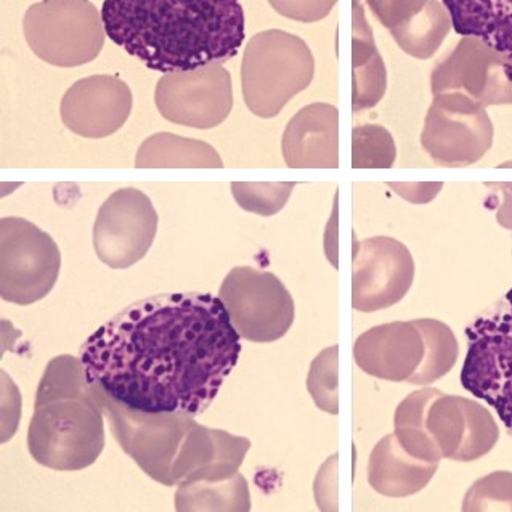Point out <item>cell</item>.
<instances>
[{
  "label": "cell",
  "mask_w": 512,
  "mask_h": 512,
  "mask_svg": "<svg viewBox=\"0 0 512 512\" xmlns=\"http://www.w3.org/2000/svg\"><path fill=\"white\" fill-rule=\"evenodd\" d=\"M294 183H232L236 203L244 211L269 217L288 203Z\"/></svg>",
  "instance_id": "obj_29"
},
{
  "label": "cell",
  "mask_w": 512,
  "mask_h": 512,
  "mask_svg": "<svg viewBox=\"0 0 512 512\" xmlns=\"http://www.w3.org/2000/svg\"><path fill=\"white\" fill-rule=\"evenodd\" d=\"M281 151L293 169H338L339 111L330 103L304 106L288 122Z\"/></svg>",
  "instance_id": "obj_19"
},
{
  "label": "cell",
  "mask_w": 512,
  "mask_h": 512,
  "mask_svg": "<svg viewBox=\"0 0 512 512\" xmlns=\"http://www.w3.org/2000/svg\"><path fill=\"white\" fill-rule=\"evenodd\" d=\"M175 509L180 512H248L251 509L248 480L238 472L230 479L182 482L175 492Z\"/></svg>",
  "instance_id": "obj_24"
},
{
  "label": "cell",
  "mask_w": 512,
  "mask_h": 512,
  "mask_svg": "<svg viewBox=\"0 0 512 512\" xmlns=\"http://www.w3.org/2000/svg\"><path fill=\"white\" fill-rule=\"evenodd\" d=\"M103 408L81 357L50 360L37 387L28 450L36 463L55 471L89 468L105 448Z\"/></svg>",
  "instance_id": "obj_4"
},
{
  "label": "cell",
  "mask_w": 512,
  "mask_h": 512,
  "mask_svg": "<svg viewBox=\"0 0 512 512\" xmlns=\"http://www.w3.org/2000/svg\"><path fill=\"white\" fill-rule=\"evenodd\" d=\"M219 297L159 294L129 305L81 347L87 379L137 410L198 416L241 354Z\"/></svg>",
  "instance_id": "obj_1"
},
{
  "label": "cell",
  "mask_w": 512,
  "mask_h": 512,
  "mask_svg": "<svg viewBox=\"0 0 512 512\" xmlns=\"http://www.w3.org/2000/svg\"><path fill=\"white\" fill-rule=\"evenodd\" d=\"M23 34L37 58L58 68L86 65L102 52L105 25L90 0H42L23 18Z\"/></svg>",
  "instance_id": "obj_7"
},
{
  "label": "cell",
  "mask_w": 512,
  "mask_h": 512,
  "mask_svg": "<svg viewBox=\"0 0 512 512\" xmlns=\"http://www.w3.org/2000/svg\"><path fill=\"white\" fill-rule=\"evenodd\" d=\"M432 94L463 92L485 106L512 105V55L496 52L476 37H463L435 65Z\"/></svg>",
  "instance_id": "obj_14"
},
{
  "label": "cell",
  "mask_w": 512,
  "mask_h": 512,
  "mask_svg": "<svg viewBox=\"0 0 512 512\" xmlns=\"http://www.w3.org/2000/svg\"><path fill=\"white\" fill-rule=\"evenodd\" d=\"M155 102L161 116L172 124L214 129L232 111V76L220 63L166 73L156 86Z\"/></svg>",
  "instance_id": "obj_13"
},
{
  "label": "cell",
  "mask_w": 512,
  "mask_h": 512,
  "mask_svg": "<svg viewBox=\"0 0 512 512\" xmlns=\"http://www.w3.org/2000/svg\"><path fill=\"white\" fill-rule=\"evenodd\" d=\"M487 187L498 191L501 195V203L496 212L498 224L512 230V183H498V185L487 183Z\"/></svg>",
  "instance_id": "obj_31"
},
{
  "label": "cell",
  "mask_w": 512,
  "mask_h": 512,
  "mask_svg": "<svg viewBox=\"0 0 512 512\" xmlns=\"http://www.w3.org/2000/svg\"><path fill=\"white\" fill-rule=\"evenodd\" d=\"M219 299L236 333L246 341L275 342L293 326V296L273 273L235 267L220 286Z\"/></svg>",
  "instance_id": "obj_10"
},
{
  "label": "cell",
  "mask_w": 512,
  "mask_h": 512,
  "mask_svg": "<svg viewBox=\"0 0 512 512\" xmlns=\"http://www.w3.org/2000/svg\"><path fill=\"white\" fill-rule=\"evenodd\" d=\"M413 280L415 261L405 244L389 236L355 241L352 307L357 312H378L399 304Z\"/></svg>",
  "instance_id": "obj_15"
},
{
  "label": "cell",
  "mask_w": 512,
  "mask_h": 512,
  "mask_svg": "<svg viewBox=\"0 0 512 512\" xmlns=\"http://www.w3.org/2000/svg\"><path fill=\"white\" fill-rule=\"evenodd\" d=\"M366 4L400 49L418 60L431 58L452 28V18L437 0H366Z\"/></svg>",
  "instance_id": "obj_18"
},
{
  "label": "cell",
  "mask_w": 512,
  "mask_h": 512,
  "mask_svg": "<svg viewBox=\"0 0 512 512\" xmlns=\"http://www.w3.org/2000/svg\"><path fill=\"white\" fill-rule=\"evenodd\" d=\"M395 432L402 447L419 460L472 463L492 452L500 427L487 408L460 395L424 387L395 411Z\"/></svg>",
  "instance_id": "obj_5"
},
{
  "label": "cell",
  "mask_w": 512,
  "mask_h": 512,
  "mask_svg": "<svg viewBox=\"0 0 512 512\" xmlns=\"http://www.w3.org/2000/svg\"><path fill=\"white\" fill-rule=\"evenodd\" d=\"M468 355L461 384L488 403L512 435V289L466 330Z\"/></svg>",
  "instance_id": "obj_8"
},
{
  "label": "cell",
  "mask_w": 512,
  "mask_h": 512,
  "mask_svg": "<svg viewBox=\"0 0 512 512\" xmlns=\"http://www.w3.org/2000/svg\"><path fill=\"white\" fill-rule=\"evenodd\" d=\"M132 111V92L126 82L97 74L81 79L61 98V121L84 139H105L116 134Z\"/></svg>",
  "instance_id": "obj_16"
},
{
  "label": "cell",
  "mask_w": 512,
  "mask_h": 512,
  "mask_svg": "<svg viewBox=\"0 0 512 512\" xmlns=\"http://www.w3.org/2000/svg\"><path fill=\"white\" fill-rule=\"evenodd\" d=\"M354 92L352 110L354 113L370 110L381 102L387 89V71L373 33L365 18L360 0H354Z\"/></svg>",
  "instance_id": "obj_22"
},
{
  "label": "cell",
  "mask_w": 512,
  "mask_h": 512,
  "mask_svg": "<svg viewBox=\"0 0 512 512\" xmlns=\"http://www.w3.org/2000/svg\"><path fill=\"white\" fill-rule=\"evenodd\" d=\"M463 511H512V472H492L474 482L464 496Z\"/></svg>",
  "instance_id": "obj_28"
},
{
  "label": "cell",
  "mask_w": 512,
  "mask_h": 512,
  "mask_svg": "<svg viewBox=\"0 0 512 512\" xmlns=\"http://www.w3.org/2000/svg\"><path fill=\"white\" fill-rule=\"evenodd\" d=\"M139 169H220L222 158L209 143L203 140L185 139L179 135H151L140 145L135 158Z\"/></svg>",
  "instance_id": "obj_23"
},
{
  "label": "cell",
  "mask_w": 512,
  "mask_h": 512,
  "mask_svg": "<svg viewBox=\"0 0 512 512\" xmlns=\"http://www.w3.org/2000/svg\"><path fill=\"white\" fill-rule=\"evenodd\" d=\"M338 370L339 346H331L313 360L307 378V389L313 402L330 415L339 413Z\"/></svg>",
  "instance_id": "obj_27"
},
{
  "label": "cell",
  "mask_w": 512,
  "mask_h": 512,
  "mask_svg": "<svg viewBox=\"0 0 512 512\" xmlns=\"http://www.w3.org/2000/svg\"><path fill=\"white\" fill-rule=\"evenodd\" d=\"M487 108L463 92L434 95L424 119L421 145L439 166L476 164L493 145Z\"/></svg>",
  "instance_id": "obj_11"
},
{
  "label": "cell",
  "mask_w": 512,
  "mask_h": 512,
  "mask_svg": "<svg viewBox=\"0 0 512 512\" xmlns=\"http://www.w3.org/2000/svg\"><path fill=\"white\" fill-rule=\"evenodd\" d=\"M397 159V147L386 127L365 124L352 132V167L354 169H389Z\"/></svg>",
  "instance_id": "obj_26"
},
{
  "label": "cell",
  "mask_w": 512,
  "mask_h": 512,
  "mask_svg": "<svg viewBox=\"0 0 512 512\" xmlns=\"http://www.w3.org/2000/svg\"><path fill=\"white\" fill-rule=\"evenodd\" d=\"M90 384L122 452L158 484L177 487L191 480L230 479L251 450L246 437L201 426L195 416L137 410Z\"/></svg>",
  "instance_id": "obj_3"
},
{
  "label": "cell",
  "mask_w": 512,
  "mask_h": 512,
  "mask_svg": "<svg viewBox=\"0 0 512 512\" xmlns=\"http://www.w3.org/2000/svg\"><path fill=\"white\" fill-rule=\"evenodd\" d=\"M158 232V212L143 191L121 188L98 209L94 249L110 269L124 270L142 261Z\"/></svg>",
  "instance_id": "obj_12"
},
{
  "label": "cell",
  "mask_w": 512,
  "mask_h": 512,
  "mask_svg": "<svg viewBox=\"0 0 512 512\" xmlns=\"http://www.w3.org/2000/svg\"><path fill=\"white\" fill-rule=\"evenodd\" d=\"M440 463L419 460L389 434L376 443L368 463V482L374 492L389 498H405L421 492L434 479Z\"/></svg>",
  "instance_id": "obj_20"
},
{
  "label": "cell",
  "mask_w": 512,
  "mask_h": 512,
  "mask_svg": "<svg viewBox=\"0 0 512 512\" xmlns=\"http://www.w3.org/2000/svg\"><path fill=\"white\" fill-rule=\"evenodd\" d=\"M313 74L312 50L301 37L281 29L256 34L246 45L241 63L244 102L259 118H275L289 100L310 86Z\"/></svg>",
  "instance_id": "obj_6"
},
{
  "label": "cell",
  "mask_w": 512,
  "mask_h": 512,
  "mask_svg": "<svg viewBox=\"0 0 512 512\" xmlns=\"http://www.w3.org/2000/svg\"><path fill=\"white\" fill-rule=\"evenodd\" d=\"M415 322L426 342V357L410 384L429 386L452 371L460 355V347L452 328L445 323L434 318H421Z\"/></svg>",
  "instance_id": "obj_25"
},
{
  "label": "cell",
  "mask_w": 512,
  "mask_h": 512,
  "mask_svg": "<svg viewBox=\"0 0 512 512\" xmlns=\"http://www.w3.org/2000/svg\"><path fill=\"white\" fill-rule=\"evenodd\" d=\"M338 0H269L281 17L301 23H315L330 15Z\"/></svg>",
  "instance_id": "obj_30"
},
{
  "label": "cell",
  "mask_w": 512,
  "mask_h": 512,
  "mask_svg": "<svg viewBox=\"0 0 512 512\" xmlns=\"http://www.w3.org/2000/svg\"><path fill=\"white\" fill-rule=\"evenodd\" d=\"M452 26L490 49L512 55V0H442Z\"/></svg>",
  "instance_id": "obj_21"
},
{
  "label": "cell",
  "mask_w": 512,
  "mask_h": 512,
  "mask_svg": "<svg viewBox=\"0 0 512 512\" xmlns=\"http://www.w3.org/2000/svg\"><path fill=\"white\" fill-rule=\"evenodd\" d=\"M61 252L49 233L21 217L0 222V294L12 304L41 301L57 283Z\"/></svg>",
  "instance_id": "obj_9"
},
{
  "label": "cell",
  "mask_w": 512,
  "mask_h": 512,
  "mask_svg": "<svg viewBox=\"0 0 512 512\" xmlns=\"http://www.w3.org/2000/svg\"><path fill=\"white\" fill-rule=\"evenodd\" d=\"M106 36L159 73L235 57L246 37L240 0H105Z\"/></svg>",
  "instance_id": "obj_2"
},
{
  "label": "cell",
  "mask_w": 512,
  "mask_h": 512,
  "mask_svg": "<svg viewBox=\"0 0 512 512\" xmlns=\"http://www.w3.org/2000/svg\"><path fill=\"white\" fill-rule=\"evenodd\" d=\"M426 357V342L415 320L374 326L358 336L354 358L374 378L410 382Z\"/></svg>",
  "instance_id": "obj_17"
}]
</instances>
